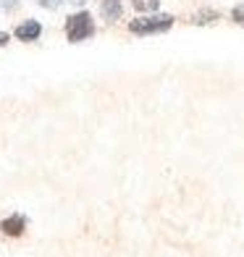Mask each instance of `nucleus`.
Listing matches in <instances>:
<instances>
[{"mask_svg":"<svg viewBox=\"0 0 244 257\" xmlns=\"http://www.w3.org/2000/svg\"><path fill=\"white\" fill-rule=\"evenodd\" d=\"M173 16L168 14H160V16H145V19H134L129 29L134 34H160V32H168L173 27Z\"/></svg>","mask_w":244,"mask_h":257,"instance_id":"2","label":"nucleus"},{"mask_svg":"<svg viewBox=\"0 0 244 257\" xmlns=\"http://www.w3.org/2000/svg\"><path fill=\"white\" fill-rule=\"evenodd\" d=\"M6 45H8V34L0 32V48H6Z\"/></svg>","mask_w":244,"mask_h":257,"instance_id":"10","label":"nucleus"},{"mask_svg":"<svg viewBox=\"0 0 244 257\" xmlns=\"http://www.w3.org/2000/svg\"><path fill=\"white\" fill-rule=\"evenodd\" d=\"M71 3H79L81 6V3H87V0H71Z\"/></svg>","mask_w":244,"mask_h":257,"instance_id":"11","label":"nucleus"},{"mask_svg":"<svg viewBox=\"0 0 244 257\" xmlns=\"http://www.w3.org/2000/svg\"><path fill=\"white\" fill-rule=\"evenodd\" d=\"M40 34H42V27H40V21H34V19H29V21L16 27V37L21 42H32V40H37Z\"/></svg>","mask_w":244,"mask_h":257,"instance_id":"3","label":"nucleus"},{"mask_svg":"<svg viewBox=\"0 0 244 257\" xmlns=\"http://www.w3.org/2000/svg\"><path fill=\"white\" fill-rule=\"evenodd\" d=\"M231 19H234L239 27H244V6H236L234 11H231Z\"/></svg>","mask_w":244,"mask_h":257,"instance_id":"8","label":"nucleus"},{"mask_svg":"<svg viewBox=\"0 0 244 257\" xmlns=\"http://www.w3.org/2000/svg\"><path fill=\"white\" fill-rule=\"evenodd\" d=\"M160 0H134V8L137 11H158Z\"/></svg>","mask_w":244,"mask_h":257,"instance_id":"7","label":"nucleus"},{"mask_svg":"<svg viewBox=\"0 0 244 257\" xmlns=\"http://www.w3.org/2000/svg\"><path fill=\"white\" fill-rule=\"evenodd\" d=\"M37 3H40L42 8H50V11H53V8H61L63 3H68V0H37Z\"/></svg>","mask_w":244,"mask_h":257,"instance_id":"9","label":"nucleus"},{"mask_svg":"<svg viewBox=\"0 0 244 257\" xmlns=\"http://www.w3.org/2000/svg\"><path fill=\"white\" fill-rule=\"evenodd\" d=\"M24 228H27V220L21 215H11V218H6L3 223H0V231L8 233V236H21Z\"/></svg>","mask_w":244,"mask_h":257,"instance_id":"4","label":"nucleus"},{"mask_svg":"<svg viewBox=\"0 0 244 257\" xmlns=\"http://www.w3.org/2000/svg\"><path fill=\"white\" fill-rule=\"evenodd\" d=\"M92 34H95V21H92V16L87 14V11H79V14L68 16V21H66L68 42H84L87 37H92Z\"/></svg>","mask_w":244,"mask_h":257,"instance_id":"1","label":"nucleus"},{"mask_svg":"<svg viewBox=\"0 0 244 257\" xmlns=\"http://www.w3.org/2000/svg\"><path fill=\"white\" fill-rule=\"evenodd\" d=\"M220 16H218V11H200L194 19H192V24H197V27H205V24H213V21H218Z\"/></svg>","mask_w":244,"mask_h":257,"instance_id":"6","label":"nucleus"},{"mask_svg":"<svg viewBox=\"0 0 244 257\" xmlns=\"http://www.w3.org/2000/svg\"><path fill=\"white\" fill-rule=\"evenodd\" d=\"M100 11H102V16H105L108 21H118L121 14H124V6H121V0H102Z\"/></svg>","mask_w":244,"mask_h":257,"instance_id":"5","label":"nucleus"}]
</instances>
